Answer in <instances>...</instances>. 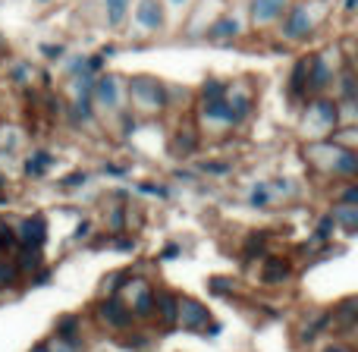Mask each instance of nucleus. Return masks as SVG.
<instances>
[{"label": "nucleus", "mask_w": 358, "mask_h": 352, "mask_svg": "<svg viewBox=\"0 0 358 352\" xmlns=\"http://www.w3.org/2000/svg\"><path fill=\"white\" fill-rule=\"evenodd\" d=\"M138 22L145 25V29H161L164 25V10L157 0H142V6H138Z\"/></svg>", "instance_id": "nucleus-1"}, {"label": "nucleus", "mask_w": 358, "mask_h": 352, "mask_svg": "<svg viewBox=\"0 0 358 352\" xmlns=\"http://www.w3.org/2000/svg\"><path fill=\"white\" fill-rule=\"evenodd\" d=\"M101 315H104L110 324H129L132 321V311H123V305L120 302H107Z\"/></svg>", "instance_id": "nucleus-5"}, {"label": "nucleus", "mask_w": 358, "mask_h": 352, "mask_svg": "<svg viewBox=\"0 0 358 352\" xmlns=\"http://www.w3.org/2000/svg\"><path fill=\"white\" fill-rule=\"evenodd\" d=\"M179 315H185L182 318V328H189V330H198L201 324H208V311L201 309V305H195V302H182L179 305Z\"/></svg>", "instance_id": "nucleus-2"}, {"label": "nucleus", "mask_w": 358, "mask_h": 352, "mask_svg": "<svg viewBox=\"0 0 358 352\" xmlns=\"http://www.w3.org/2000/svg\"><path fill=\"white\" fill-rule=\"evenodd\" d=\"M173 3H182V0H173Z\"/></svg>", "instance_id": "nucleus-18"}, {"label": "nucleus", "mask_w": 358, "mask_h": 352, "mask_svg": "<svg viewBox=\"0 0 358 352\" xmlns=\"http://www.w3.org/2000/svg\"><path fill=\"white\" fill-rule=\"evenodd\" d=\"M327 352H343V349H327Z\"/></svg>", "instance_id": "nucleus-17"}, {"label": "nucleus", "mask_w": 358, "mask_h": 352, "mask_svg": "<svg viewBox=\"0 0 358 352\" xmlns=\"http://www.w3.org/2000/svg\"><path fill=\"white\" fill-rule=\"evenodd\" d=\"M50 161H54V157H50V155H44V151H41V155H35V161H29V164H25V170H29V174H41V170L48 167Z\"/></svg>", "instance_id": "nucleus-11"}, {"label": "nucleus", "mask_w": 358, "mask_h": 352, "mask_svg": "<svg viewBox=\"0 0 358 352\" xmlns=\"http://www.w3.org/2000/svg\"><path fill=\"white\" fill-rule=\"evenodd\" d=\"M22 242L29 248H38L44 242V220L41 217H31V220L22 223Z\"/></svg>", "instance_id": "nucleus-4"}, {"label": "nucleus", "mask_w": 358, "mask_h": 352, "mask_svg": "<svg viewBox=\"0 0 358 352\" xmlns=\"http://www.w3.org/2000/svg\"><path fill=\"white\" fill-rule=\"evenodd\" d=\"M286 31H289V38H299L308 31V16H305V10H292L289 22H286Z\"/></svg>", "instance_id": "nucleus-6"}, {"label": "nucleus", "mask_w": 358, "mask_h": 352, "mask_svg": "<svg viewBox=\"0 0 358 352\" xmlns=\"http://www.w3.org/2000/svg\"><path fill=\"white\" fill-rule=\"evenodd\" d=\"M330 227H334V220L327 217V220L321 223V230H317V236H321V239H324V236H330Z\"/></svg>", "instance_id": "nucleus-15"}, {"label": "nucleus", "mask_w": 358, "mask_h": 352, "mask_svg": "<svg viewBox=\"0 0 358 352\" xmlns=\"http://www.w3.org/2000/svg\"><path fill=\"white\" fill-rule=\"evenodd\" d=\"M277 277H286V265H280V261H271V265H267L264 280H267V283H273Z\"/></svg>", "instance_id": "nucleus-13"}, {"label": "nucleus", "mask_w": 358, "mask_h": 352, "mask_svg": "<svg viewBox=\"0 0 358 352\" xmlns=\"http://www.w3.org/2000/svg\"><path fill=\"white\" fill-rule=\"evenodd\" d=\"M157 305H161V311H164V321L167 324H173L176 321V299L173 296H167V293H161V296H157Z\"/></svg>", "instance_id": "nucleus-8"}, {"label": "nucleus", "mask_w": 358, "mask_h": 352, "mask_svg": "<svg viewBox=\"0 0 358 352\" xmlns=\"http://www.w3.org/2000/svg\"><path fill=\"white\" fill-rule=\"evenodd\" d=\"M98 94H101V101H107V104H117V85H113V79H101V85H98Z\"/></svg>", "instance_id": "nucleus-9"}, {"label": "nucleus", "mask_w": 358, "mask_h": 352, "mask_svg": "<svg viewBox=\"0 0 358 352\" xmlns=\"http://www.w3.org/2000/svg\"><path fill=\"white\" fill-rule=\"evenodd\" d=\"M57 334H60L63 343H73V340H76V318H63V321H60V330H57Z\"/></svg>", "instance_id": "nucleus-10"}, {"label": "nucleus", "mask_w": 358, "mask_h": 352, "mask_svg": "<svg viewBox=\"0 0 358 352\" xmlns=\"http://www.w3.org/2000/svg\"><path fill=\"white\" fill-rule=\"evenodd\" d=\"M35 352H48V346H38V349H35Z\"/></svg>", "instance_id": "nucleus-16"}, {"label": "nucleus", "mask_w": 358, "mask_h": 352, "mask_svg": "<svg viewBox=\"0 0 358 352\" xmlns=\"http://www.w3.org/2000/svg\"><path fill=\"white\" fill-rule=\"evenodd\" d=\"M104 6H107V13H110V25H120L123 22V16H126V6H129V0H104Z\"/></svg>", "instance_id": "nucleus-7"}, {"label": "nucleus", "mask_w": 358, "mask_h": 352, "mask_svg": "<svg viewBox=\"0 0 358 352\" xmlns=\"http://www.w3.org/2000/svg\"><path fill=\"white\" fill-rule=\"evenodd\" d=\"M239 31V25H236V19H223L220 25H214V35L223 38V35H236Z\"/></svg>", "instance_id": "nucleus-12"}, {"label": "nucleus", "mask_w": 358, "mask_h": 352, "mask_svg": "<svg viewBox=\"0 0 358 352\" xmlns=\"http://www.w3.org/2000/svg\"><path fill=\"white\" fill-rule=\"evenodd\" d=\"M252 202H255V204H264V202H267V192H264V189H255Z\"/></svg>", "instance_id": "nucleus-14"}, {"label": "nucleus", "mask_w": 358, "mask_h": 352, "mask_svg": "<svg viewBox=\"0 0 358 352\" xmlns=\"http://www.w3.org/2000/svg\"><path fill=\"white\" fill-rule=\"evenodd\" d=\"M286 0H255V22H271L283 13Z\"/></svg>", "instance_id": "nucleus-3"}]
</instances>
